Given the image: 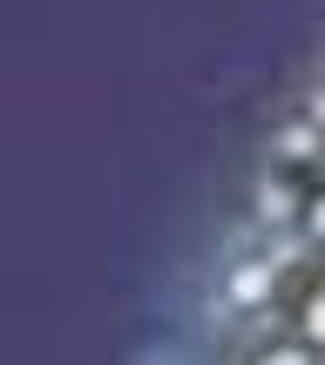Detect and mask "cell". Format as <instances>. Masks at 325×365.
<instances>
[{"mask_svg": "<svg viewBox=\"0 0 325 365\" xmlns=\"http://www.w3.org/2000/svg\"><path fill=\"white\" fill-rule=\"evenodd\" d=\"M224 291H231V304H271V291H278V250L237 257L231 271H224Z\"/></svg>", "mask_w": 325, "mask_h": 365, "instance_id": "1", "label": "cell"}, {"mask_svg": "<svg viewBox=\"0 0 325 365\" xmlns=\"http://www.w3.org/2000/svg\"><path fill=\"white\" fill-rule=\"evenodd\" d=\"M251 203H258V217L264 223H285V217H305V203H299V190H291V176L278 170H258V182H251Z\"/></svg>", "mask_w": 325, "mask_h": 365, "instance_id": "2", "label": "cell"}, {"mask_svg": "<svg viewBox=\"0 0 325 365\" xmlns=\"http://www.w3.org/2000/svg\"><path fill=\"white\" fill-rule=\"evenodd\" d=\"M319 149H325V129L312 115H291V122L271 129V156H285V163H305V156H319Z\"/></svg>", "mask_w": 325, "mask_h": 365, "instance_id": "3", "label": "cell"}, {"mask_svg": "<svg viewBox=\"0 0 325 365\" xmlns=\"http://www.w3.org/2000/svg\"><path fill=\"white\" fill-rule=\"evenodd\" d=\"M251 365H319V359H312V345H285V339H271V345H258V352H251Z\"/></svg>", "mask_w": 325, "mask_h": 365, "instance_id": "4", "label": "cell"}, {"mask_svg": "<svg viewBox=\"0 0 325 365\" xmlns=\"http://www.w3.org/2000/svg\"><path fill=\"white\" fill-rule=\"evenodd\" d=\"M299 325H305V339L312 345H325V277L312 291H305V304H299Z\"/></svg>", "mask_w": 325, "mask_h": 365, "instance_id": "5", "label": "cell"}, {"mask_svg": "<svg viewBox=\"0 0 325 365\" xmlns=\"http://www.w3.org/2000/svg\"><path fill=\"white\" fill-rule=\"evenodd\" d=\"M305 230H312L319 244H325V182H319L312 196H305Z\"/></svg>", "mask_w": 325, "mask_h": 365, "instance_id": "6", "label": "cell"}, {"mask_svg": "<svg viewBox=\"0 0 325 365\" xmlns=\"http://www.w3.org/2000/svg\"><path fill=\"white\" fill-rule=\"evenodd\" d=\"M305 115H312L319 129H325V81H312V95H305Z\"/></svg>", "mask_w": 325, "mask_h": 365, "instance_id": "7", "label": "cell"}]
</instances>
